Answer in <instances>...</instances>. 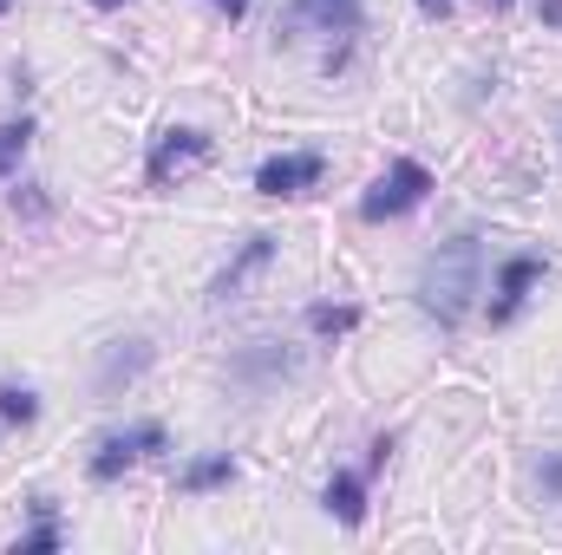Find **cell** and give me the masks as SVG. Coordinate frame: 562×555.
<instances>
[{
  "mask_svg": "<svg viewBox=\"0 0 562 555\" xmlns=\"http://www.w3.org/2000/svg\"><path fill=\"white\" fill-rule=\"evenodd\" d=\"M484 294V242L477 236H451L425 256L419 269V307L438 327H464V314Z\"/></svg>",
  "mask_w": 562,
  "mask_h": 555,
  "instance_id": "1",
  "label": "cell"
},
{
  "mask_svg": "<svg viewBox=\"0 0 562 555\" xmlns=\"http://www.w3.org/2000/svg\"><path fill=\"white\" fill-rule=\"evenodd\" d=\"M425 196H431V170H425L419 157H400L367 196H360V216L367 223H400V216H413Z\"/></svg>",
  "mask_w": 562,
  "mask_h": 555,
  "instance_id": "2",
  "label": "cell"
},
{
  "mask_svg": "<svg viewBox=\"0 0 562 555\" xmlns=\"http://www.w3.org/2000/svg\"><path fill=\"white\" fill-rule=\"evenodd\" d=\"M203 157H210V132H196V125H170L164 138L150 144V157H144V183H150V190H170V177L196 170Z\"/></svg>",
  "mask_w": 562,
  "mask_h": 555,
  "instance_id": "3",
  "label": "cell"
},
{
  "mask_svg": "<svg viewBox=\"0 0 562 555\" xmlns=\"http://www.w3.org/2000/svg\"><path fill=\"white\" fill-rule=\"evenodd\" d=\"M150 451H164V424H132V431H112L99 451H92V484H119L125 471H138Z\"/></svg>",
  "mask_w": 562,
  "mask_h": 555,
  "instance_id": "4",
  "label": "cell"
},
{
  "mask_svg": "<svg viewBox=\"0 0 562 555\" xmlns=\"http://www.w3.org/2000/svg\"><path fill=\"white\" fill-rule=\"evenodd\" d=\"M327 177V157L321 150H288V157H269L262 170H256V190L262 196H301V190H314Z\"/></svg>",
  "mask_w": 562,
  "mask_h": 555,
  "instance_id": "5",
  "label": "cell"
},
{
  "mask_svg": "<svg viewBox=\"0 0 562 555\" xmlns=\"http://www.w3.org/2000/svg\"><path fill=\"white\" fill-rule=\"evenodd\" d=\"M537 281H543V256H510V262H504V275H497V301H491V320H497V327H504V320H517Z\"/></svg>",
  "mask_w": 562,
  "mask_h": 555,
  "instance_id": "6",
  "label": "cell"
},
{
  "mask_svg": "<svg viewBox=\"0 0 562 555\" xmlns=\"http://www.w3.org/2000/svg\"><path fill=\"white\" fill-rule=\"evenodd\" d=\"M294 20H307V26H321V33L353 39L367 13H360V0H294Z\"/></svg>",
  "mask_w": 562,
  "mask_h": 555,
  "instance_id": "7",
  "label": "cell"
},
{
  "mask_svg": "<svg viewBox=\"0 0 562 555\" xmlns=\"http://www.w3.org/2000/svg\"><path fill=\"white\" fill-rule=\"evenodd\" d=\"M327 517H340L347 530H360L367 523V477L360 471H334V484H327Z\"/></svg>",
  "mask_w": 562,
  "mask_h": 555,
  "instance_id": "8",
  "label": "cell"
},
{
  "mask_svg": "<svg viewBox=\"0 0 562 555\" xmlns=\"http://www.w3.org/2000/svg\"><path fill=\"white\" fill-rule=\"evenodd\" d=\"M144 366H150V340H119L105 353V366H99V393H119L125 380H138Z\"/></svg>",
  "mask_w": 562,
  "mask_h": 555,
  "instance_id": "9",
  "label": "cell"
},
{
  "mask_svg": "<svg viewBox=\"0 0 562 555\" xmlns=\"http://www.w3.org/2000/svg\"><path fill=\"white\" fill-rule=\"evenodd\" d=\"M229 477H236V457L216 451V457H196V464L177 477V490H210V484H229Z\"/></svg>",
  "mask_w": 562,
  "mask_h": 555,
  "instance_id": "10",
  "label": "cell"
},
{
  "mask_svg": "<svg viewBox=\"0 0 562 555\" xmlns=\"http://www.w3.org/2000/svg\"><path fill=\"white\" fill-rule=\"evenodd\" d=\"M26 144H33V118H13V125H0V177L26 157Z\"/></svg>",
  "mask_w": 562,
  "mask_h": 555,
  "instance_id": "11",
  "label": "cell"
},
{
  "mask_svg": "<svg viewBox=\"0 0 562 555\" xmlns=\"http://www.w3.org/2000/svg\"><path fill=\"white\" fill-rule=\"evenodd\" d=\"M262 262H269V236H249V249H243V262H236L229 275L216 281V294H236V287H243V275H249V269H262Z\"/></svg>",
  "mask_w": 562,
  "mask_h": 555,
  "instance_id": "12",
  "label": "cell"
},
{
  "mask_svg": "<svg viewBox=\"0 0 562 555\" xmlns=\"http://www.w3.org/2000/svg\"><path fill=\"white\" fill-rule=\"evenodd\" d=\"M40 550H59V523H53V503H40V530H26L13 555H40Z\"/></svg>",
  "mask_w": 562,
  "mask_h": 555,
  "instance_id": "13",
  "label": "cell"
},
{
  "mask_svg": "<svg viewBox=\"0 0 562 555\" xmlns=\"http://www.w3.org/2000/svg\"><path fill=\"white\" fill-rule=\"evenodd\" d=\"M307 327L314 333H347V327H360V307H327L321 301V307H307Z\"/></svg>",
  "mask_w": 562,
  "mask_h": 555,
  "instance_id": "14",
  "label": "cell"
},
{
  "mask_svg": "<svg viewBox=\"0 0 562 555\" xmlns=\"http://www.w3.org/2000/svg\"><path fill=\"white\" fill-rule=\"evenodd\" d=\"M0 418H7V424H33V418H40V399H33L26 386H0Z\"/></svg>",
  "mask_w": 562,
  "mask_h": 555,
  "instance_id": "15",
  "label": "cell"
},
{
  "mask_svg": "<svg viewBox=\"0 0 562 555\" xmlns=\"http://www.w3.org/2000/svg\"><path fill=\"white\" fill-rule=\"evenodd\" d=\"M537 484H543V497H550V503L562 497V451H550V457L537 464Z\"/></svg>",
  "mask_w": 562,
  "mask_h": 555,
  "instance_id": "16",
  "label": "cell"
},
{
  "mask_svg": "<svg viewBox=\"0 0 562 555\" xmlns=\"http://www.w3.org/2000/svg\"><path fill=\"white\" fill-rule=\"evenodd\" d=\"M210 7H216L223 20H243V13H249V0H210Z\"/></svg>",
  "mask_w": 562,
  "mask_h": 555,
  "instance_id": "17",
  "label": "cell"
},
{
  "mask_svg": "<svg viewBox=\"0 0 562 555\" xmlns=\"http://www.w3.org/2000/svg\"><path fill=\"white\" fill-rule=\"evenodd\" d=\"M451 7H458V0H419V13H425V20H445Z\"/></svg>",
  "mask_w": 562,
  "mask_h": 555,
  "instance_id": "18",
  "label": "cell"
},
{
  "mask_svg": "<svg viewBox=\"0 0 562 555\" xmlns=\"http://www.w3.org/2000/svg\"><path fill=\"white\" fill-rule=\"evenodd\" d=\"M543 20H550V26H562V0H543Z\"/></svg>",
  "mask_w": 562,
  "mask_h": 555,
  "instance_id": "19",
  "label": "cell"
},
{
  "mask_svg": "<svg viewBox=\"0 0 562 555\" xmlns=\"http://www.w3.org/2000/svg\"><path fill=\"white\" fill-rule=\"evenodd\" d=\"M92 7H99V13H112V7H125V0H92Z\"/></svg>",
  "mask_w": 562,
  "mask_h": 555,
  "instance_id": "20",
  "label": "cell"
},
{
  "mask_svg": "<svg viewBox=\"0 0 562 555\" xmlns=\"http://www.w3.org/2000/svg\"><path fill=\"white\" fill-rule=\"evenodd\" d=\"M491 7H497V13H504V7H510V0H491Z\"/></svg>",
  "mask_w": 562,
  "mask_h": 555,
  "instance_id": "21",
  "label": "cell"
},
{
  "mask_svg": "<svg viewBox=\"0 0 562 555\" xmlns=\"http://www.w3.org/2000/svg\"><path fill=\"white\" fill-rule=\"evenodd\" d=\"M7 7H13V0H0V13H7Z\"/></svg>",
  "mask_w": 562,
  "mask_h": 555,
  "instance_id": "22",
  "label": "cell"
}]
</instances>
